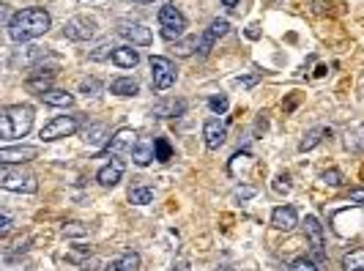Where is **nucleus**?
<instances>
[{
    "instance_id": "a19ab883",
    "label": "nucleus",
    "mask_w": 364,
    "mask_h": 271,
    "mask_svg": "<svg viewBox=\"0 0 364 271\" xmlns=\"http://www.w3.org/2000/svg\"><path fill=\"white\" fill-rule=\"evenodd\" d=\"M222 3H225L227 8H236V3H238V0H222Z\"/></svg>"
},
{
    "instance_id": "412c9836",
    "label": "nucleus",
    "mask_w": 364,
    "mask_h": 271,
    "mask_svg": "<svg viewBox=\"0 0 364 271\" xmlns=\"http://www.w3.org/2000/svg\"><path fill=\"white\" fill-rule=\"evenodd\" d=\"M88 145H104V143H110V132H107V126L104 123H88L85 126V137H82Z\"/></svg>"
},
{
    "instance_id": "aec40b11",
    "label": "nucleus",
    "mask_w": 364,
    "mask_h": 271,
    "mask_svg": "<svg viewBox=\"0 0 364 271\" xmlns=\"http://www.w3.org/2000/svg\"><path fill=\"white\" fill-rule=\"evenodd\" d=\"M323 137H332V129H329V126H315V129H310V132L302 137V143H299V151H302V154L312 151L318 143H323Z\"/></svg>"
},
{
    "instance_id": "20e7f679",
    "label": "nucleus",
    "mask_w": 364,
    "mask_h": 271,
    "mask_svg": "<svg viewBox=\"0 0 364 271\" xmlns=\"http://www.w3.org/2000/svg\"><path fill=\"white\" fill-rule=\"evenodd\" d=\"M159 25H162V38L165 41H179L186 30V16L176 3H168L159 8Z\"/></svg>"
},
{
    "instance_id": "0eeeda50",
    "label": "nucleus",
    "mask_w": 364,
    "mask_h": 271,
    "mask_svg": "<svg viewBox=\"0 0 364 271\" xmlns=\"http://www.w3.org/2000/svg\"><path fill=\"white\" fill-rule=\"evenodd\" d=\"M304 231H307V241H310V252H312V261L318 263H326V241H323V225L318 222V217H307L304 220Z\"/></svg>"
},
{
    "instance_id": "bb28decb",
    "label": "nucleus",
    "mask_w": 364,
    "mask_h": 271,
    "mask_svg": "<svg viewBox=\"0 0 364 271\" xmlns=\"http://www.w3.org/2000/svg\"><path fill=\"white\" fill-rule=\"evenodd\" d=\"M197 47H200V38L197 36H186V38H181V41H176V55L179 58H189V55H194L197 52Z\"/></svg>"
},
{
    "instance_id": "c756f323",
    "label": "nucleus",
    "mask_w": 364,
    "mask_h": 271,
    "mask_svg": "<svg viewBox=\"0 0 364 271\" xmlns=\"http://www.w3.org/2000/svg\"><path fill=\"white\" fill-rule=\"evenodd\" d=\"M208 107H211L214 113H219V115H222V113H227V107H230V99H227L225 93H219V96H211V99H208Z\"/></svg>"
},
{
    "instance_id": "a878e982",
    "label": "nucleus",
    "mask_w": 364,
    "mask_h": 271,
    "mask_svg": "<svg viewBox=\"0 0 364 271\" xmlns=\"http://www.w3.org/2000/svg\"><path fill=\"white\" fill-rule=\"evenodd\" d=\"M129 203H135V206H148V203H154V189H151V187H132V189H129Z\"/></svg>"
},
{
    "instance_id": "a211bd4d",
    "label": "nucleus",
    "mask_w": 364,
    "mask_h": 271,
    "mask_svg": "<svg viewBox=\"0 0 364 271\" xmlns=\"http://www.w3.org/2000/svg\"><path fill=\"white\" fill-rule=\"evenodd\" d=\"M110 60H113L118 69H135V66L140 63V52L132 49V47H115Z\"/></svg>"
},
{
    "instance_id": "f704fd0d",
    "label": "nucleus",
    "mask_w": 364,
    "mask_h": 271,
    "mask_svg": "<svg viewBox=\"0 0 364 271\" xmlns=\"http://www.w3.org/2000/svg\"><path fill=\"white\" fill-rule=\"evenodd\" d=\"M274 192H277V195H288V192H291V178H288V176H277Z\"/></svg>"
},
{
    "instance_id": "6ab92c4d",
    "label": "nucleus",
    "mask_w": 364,
    "mask_h": 271,
    "mask_svg": "<svg viewBox=\"0 0 364 271\" xmlns=\"http://www.w3.org/2000/svg\"><path fill=\"white\" fill-rule=\"evenodd\" d=\"M183 110H186V104L181 99H162V102L154 104L157 118H179V115H183Z\"/></svg>"
},
{
    "instance_id": "b1692460",
    "label": "nucleus",
    "mask_w": 364,
    "mask_h": 271,
    "mask_svg": "<svg viewBox=\"0 0 364 271\" xmlns=\"http://www.w3.org/2000/svg\"><path fill=\"white\" fill-rule=\"evenodd\" d=\"M41 99H44V104H52V107H71L74 104V96L69 91H60V88H52Z\"/></svg>"
},
{
    "instance_id": "f8f14e48",
    "label": "nucleus",
    "mask_w": 364,
    "mask_h": 271,
    "mask_svg": "<svg viewBox=\"0 0 364 271\" xmlns=\"http://www.w3.org/2000/svg\"><path fill=\"white\" fill-rule=\"evenodd\" d=\"M52 82H55V71L52 69H33L27 74V91H33L36 96H44L52 91Z\"/></svg>"
},
{
    "instance_id": "9b49d317",
    "label": "nucleus",
    "mask_w": 364,
    "mask_h": 271,
    "mask_svg": "<svg viewBox=\"0 0 364 271\" xmlns=\"http://www.w3.org/2000/svg\"><path fill=\"white\" fill-rule=\"evenodd\" d=\"M118 33H121L126 41L137 44V47H148V44L154 41V33H151L143 22H124V25L118 27Z\"/></svg>"
},
{
    "instance_id": "79ce46f5",
    "label": "nucleus",
    "mask_w": 364,
    "mask_h": 271,
    "mask_svg": "<svg viewBox=\"0 0 364 271\" xmlns=\"http://www.w3.org/2000/svg\"><path fill=\"white\" fill-rule=\"evenodd\" d=\"M137 3H154V0H137Z\"/></svg>"
},
{
    "instance_id": "4be33fe9",
    "label": "nucleus",
    "mask_w": 364,
    "mask_h": 271,
    "mask_svg": "<svg viewBox=\"0 0 364 271\" xmlns=\"http://www.w3.org/2000/svg\"><path fill=\"white\" fill-rule=\"evenodd\" d=\"M137 269H140V255L132 252V250L107 263V271H137Z\"/></svg>"
},
{
    "instance_id": "2f4dec72",
    "label": "nucleus",
    "mask_w": 364,
    "mask_h": 271,
    "mask_svg": "<svg viewBox=\"0 0 364 271\" xmlns=\"http://www.w3.org/2000/svg\"><path fill=\"white\" fill-rule=\"evenodd\" d=\"M321 181L329 184V187H340V184H343V173H340V170H326V173L321 176Z\"/></svg>"
},
{
    "instance_id": "7ed1b4c3",
    "label": "nucleus",
    "mask_w": 364,
    "mask_h": 271,
    "mask_svg": "<svg viewBox=\"0 0 364 271\" xmlns=\"http://www.w3.org/2000/svg\"><path fill=\"white\" fill-rule=\"evenodd\" d=\"M0 187H3L5 192H25V195L38 192L36 176H30V173H25V170H14L11 165H3V170H0Z\"/></svg>"
},
{
    "instance_id": "58836bf2",
    "label": "nucleus",
    "mask_w": 364,
    "mask_h": 271,
    "mask_svg": "<svg viewBox=\"0 0 364 271\" xmlns=\"http://www.w3.org/2000/svg\"><path fill=\"white\" fill-rule=\"evenodd\" d=\"M255 82H258V77H244V80L238 77V85H244V88H249V85H255Z\"/></svg>"
},
{
    "instance_id": "72a5a7b5",
    "label": "nucleus",
    "mask_w": 364,
    "mask_h": 271,
    "mask_svg": "<svg viewBox=\"0 0 364 271\" xmlns=\"http://www.w3.org/2000/svg\"><path fill=\"white\" fill-rule=\"evenodd\" d=\"M63 233H66V236H85L88 228H85L82 222H69V225H63Z\"/></svg>"
},
{
    "instance_id": "c9c22d12",
    "label": "nucleus",
    "mask_w": 364,
    "mask_h": 271,
    "mask_svg": "<svg viewBox=\"0 0 364 271\" xmlns=\"http://www.w3.org/2000/svg\"><path fill=\"white\" fill-rule=\"evenodd\" d=\"M258 195V189L255 187H238L236 192H233V198L236 200H249V198H255Z\"/></svg>"
},
{
    "instance_id": "473e14b6",
    "label": "nucleus",
    "mask_w": 364,
    "mask_h": 271,
    "mask_svg": "<svg viewBox=\"0 0 364 271\" xmlns=\"http://www.w3.org/2000/svg\"><path fill=\"white\" fill-rule=\"evenodd\" d=\"M113 49H115V47L102 44V47H96V49L91 52V60H104V58H113Z\"/></svg>"
},
{
    "instance_id": "9d476101",
    "label": "nucleus",
    "mask_w": 364,
    "mask_h": 271,
    "mask_svg": "<svg viewBox=\"0 0 364 271\" xmlns=\"http://www.w3.org/2000/svg\"><path fill=\"white\" fill-rule=\"evenodd\" d=\"M203 137H205V145L211 151H219L225 145V140H227V126L219 118H208L203 123Z\"/></svg>"
},
{
    "instance_id": "7c9ffc66",
    "label": "nucleus",
    "mask_w": 364,
    "mask_h": 271,
    "mask_svg": "<svg viewBox=\"0 0 364 271\" xmlns=\"http://www.w3.org/2000/svg\"><path fill=\"white\" fill-rule=\"evenodd\" d=\"M291 271H321V269H318V263L310 261V258H296L293 266H291Z\"/></svg>"
},
{
    "instance_id": "6e6552de",
    "label": "nucleus",
    "mask_w": 364,
    "mask_h": 271,
    "mask_svg": "<svg viewBox=\"0 0 364 271\" xmlns=\"http://www.w3.org/2000/svg\"><path fill=\"white\" fill-rule=\"evenodd\" d=\"M93 33H96V19L93 16H71L69 22H66V27H63V36L69 38V41H88V38H93Z\"/></svg>"
},
{
    "instance_id": "f257e3e1",
    "label": "nucleus",
    "mask_w": 364,
    "mask_h": 271,
    "mask_svg": "<svg viewBox=\"0 0 364 271\" xmlns=\"http://www.w3.org/2000/svg\"><path fill=\"white\" fill-rule=\"evenodd\" d=\"M49 27H52L49 11H47V8H36V5L22 8V11H16V14L8 19V36H11V41H16V44H25V41H33V38L44 36Z\"/></svg>"
},
{
    "instance_id": "1a4fd4ad",
    "label": "nucleus",
    "mask_w": 364,
    "mask_h": 271,
    "mask_svg": "<svg viewBox=\"0 0 364 271\" xmlns=\"http://www.w3.org/2000/svg\"><path fill=\"white\" fill-rule=\"evenodd\" d=\"M230 30V25H227V19H214L211 25H208V30L200 36V47H197V55L200 58H205L208 52H211V47L216 44V38H222L225 33Z\"/></svg>"
},
{
    "instance_id": "423d86ee",
    "label": "nucleus",
    "mask_w": 364,
    "mask_h": 271,
    "mask_svg": "<svg viewBox=\"0 0 364 271\" xmlns=\"http://www.w3.org/2000/svg\"><path fill=\"white\" fill-rule=\"evenodd\" d=\"M77 129H80V121L74 115H58L49 123H44V129H41L38 137L44 143H52V140H60V137H71Z\"/></svg>"
},
{
    "instance_id": "c85d7f7f",
    "label": "nucleus",
    "mask_w": 364,
    "mask_h": 271,
    "mask_svg": "<svg viewBox=\"0 0 364 271\" xmlns=\"http://www.w3.org/2000/svg\"><path fill=\"white\" fill-rule=\"evenodd\" d=\"M80 91H82L85 96H91V99H93V96H99V93H102V82H99L96 77H88V80H82Z\"/></svg>"
},
{
    "instance_id": "f3484780",
    "label": "nucleus",
    "mask_w": 364,
    "mask_h": 271,
    "mask_svg": "<svg viewBox=\"0 0 364 271\" xmlns=\"http://www.w3.org/2000/svg\"><path fill=\"white\" fill-rule=\"evenodd\" d=\"M124 167H126V165H124V159L113 156V159H110V165H104V167L96 173L99 184H102V187H107V189H110V187H115V184L121 181V176H124Z\"/></svg>"
},
{
    "instance_id": "e433bc0d",
    "label": "nucleus",
    "mask_w": 364,
    "mask_h": 271,
    "mask_svg": "<svg viewBox=\"0 0 364 271\" xmlns=\"http://www.w3.org/2000/svg\"><path fill=\"white\" fill-rule=\"evenodd\" d=\"M348 200H351V203H359V206H364V189L362 187H359V189H351V192H348Z\"/></svg>"
},
{
    "instance_id": "4c0bfd02",
    "label": "nucleus",
    "mask_w": 364,
    "mask_h": 271,
    "mask_svg": "<svg viewBox=\"0 0 364 271\" xmlns=\"http://www.w3.org/2000/svg\"><path fill=\"white\" fill-rule=\"evenodd\" d=\"M8 231H11V220H8V214H3V217H0V233L5 236Z\"/></svg>"
},
{
    "instance_id": "4468645a",
    "label": "nucleus",
    "mask_w": 364,
    "mask_h": 271,
    "mask_svg": "<svg viewBox=\"0 0 364 271\" xmlns=\"http://www.w3.org/2000/svg\"><path fill=\"white\" fill-rule=\"evenodd\" d=\"M154 159H157V137H143V140H137V145H135V151H132V162H135L137 167H148Z\"/></svg>"
},
{
    "instance_id": "5701e85b",
    "label": "nucleus",
    "mask_w": 364,
    "mask_h": 271,
    "mask_svg": "<svg viewBox=\"0 0 364 271\" xmlns=\"http://www.w3.org/2000/svg\"><path fill=\"white\" fill-rule=\"evenodd\" d=\"M110 93H115V96H137L140 93V85L132 77H118V80L110 82Z\"/></svg>"
},
{
    "instance_id": "2eb2a0df",
    "label": "nucleus",
    "mask_w": 364,
    "mask_h": 271,
    "mask_svg": "<svg viewBox=\"0 0 364 271\" xmlns=\"http://www.w3.org/2000/svg\"><path fill=\"white\" fill-rule=\"evenodd\" d=\"M38 156V148L33 145H16V148H0V162L3 165H22Z\"/></svg>"
},
{
    "instance_id": "39448f33",
    "label": "nucleus",
    "mask_w": 364,
    "mask_h": 271,
    "mask_svg": "<svg viewBox=\"0 0 364 271\" xmlns=\"http://www.w3.org/2000/svg\"><path fill=\"white\" fill-rule=\"evenodd\" d=\"M176 77H179V69L173 66L170 58H162V55H151V85L154 91H168L176 85Z\"/></svg>"
},
{
    "instance_id": "f03ea898",
    "label": "nucleus",
    "mask_w": 364,
    "mask_h": 271,
    "mask_svg": "<svg viewBox=\"0 0 364 271\" xmlns=\"http://www.w3.org/2000/svg\"><path fill=\"white\" fill-rule=\"evenodd\" d=\"M33 107L30 104H8L0 113V134L3 140H22L33 129Z\"/></svg>"
},
{
    "instance_id": "cd10ccee",
    "label": "nucleus",
    "mask_w": 364,
    "mask_h": 271,
    "mask_svg": "<svg viewBox=\"0 0 364 271\" xmlns=\"http://www.w3.org/2000/svg\"><path fill=\"white\" fill-rule=\"evenodd\" d=\"M173 159V145L165 137H157V162H170Z\"/></svg>"
},
{
    "instance_id": "393cba45",
    "label": "nucleus",
    "mask_w": 364,
    "mask_h": 271,
    "mask_svg": "<svg viewBox=\"0 0 364 271\" xmlns=\"http://www.w3.org/2000/svg\"><path fill=\"white\" fill-rule=\"evenodd\" d=\"M343 271H364V250L362 247L345 252V258H343Z\"/></svg>"
},
{
    "instance_id": "dca6fc26",
    "label": "nucleus",
    "mask_w": 364,
    "mask_h": 271,
    "mask_svg": "<svg viewBox=\"0 0 364 271\" xmlns=\"http://www.w3.org/2000/svg\"><path fill=\"white\" fill-rule=\"evenodd\" d=\"M271 225H274L277 231L291 233V231L299 225V214H296V209H293V206H277V209L271 211Z\"/></svg>"
},
{
    "instance_id": "ddd939ff",
    "label": "nucleus",
    "mask_w": 364,
    "mask_h": 271,
    "mask_svg": "<svg viewBox=\"0 0 364 271\" xmlns=\"http://www.w3.org/2000/svg\"><path fill=\"white\" fill-rule=\"evenodd\" d=\"M135 145H137V134L132 132V129H118L113 137H110V143H107V154H113V156H121V154H132L135 151Z\"/></svg>"
},
{
    "instance_id": "ea45409f",
    "label": "nucleus",
    "mask_w": 364,
    "mask_h": 271,
    "mask_svg": "<svg viewBox=\"0 0 364 271\" xmlns=\"http://www.w3.org/2000/svg\"><path fill=\"white\" fill-rule=\"evenodd\" d=\"M173 271H192V269H189V263H186V261H179V263L173 266Z\"/></svg>"
}]
</instances>
